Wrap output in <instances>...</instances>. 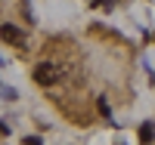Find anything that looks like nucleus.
<instances>
[{
    "label": "nucleus",
    "mask_w": 155,
    "mask_h": 145,
    "mask_svg": "<svg viewBox=\"0 0 155 145\" xmlns=\"http://www.w3.org/2000/svg\"><path fill=\"white\" fill-rule=\"evenodd\" d=\"M96 6H106V9H109V6H112V0H96Z\"/></svg>",
    "instance_id": "6"
},
{
    "label": "nucleus",
    "mask_w": 155,
    "mask_h": 145,
    "mask_svg": "<svg viewBox=\"0 0 155 145\" xmlns=\"http://www.w3.org/2000/svg\"><path fill=\"white\" fill-rule=\"evenodd\" d=\"M140 142H143V145L152 142V124H143V127H140Z\"/></svg>",
    "instance_id": "3"
},
{
    "label": "nucleus",
    "mask_w": 155,
    "mask_h": 145,
    "mask_svg": "<svg viewBox=\"0 0 155 145\" xmlns=\"http://www.w3.org/2000/svg\"><path fill=\"white\" fill-rule=\"evenodd\" d=\"M0 37H3L9 46H25V34L16 28V25H3V28H0Z\"/></svg>",
    "instance_id": "2"
},
{
    "label": "nucleus",
    "mask_w": 155,
    "mask_h": 145,
    "mask_svg": "<svg viewBox=\"0 0 155 145\" xmlns=\"http://www.w3.org/2000/svg\"><path fill=\"white\" fill-rule=\"evenodd\" d=\"M22 145H44V142H41V139H37V136H28V139H25Z\"/></svg>",
    "instance_id": "5"
},
{
    "label": "nucleus",
    "mask_w": 155,
    "mask_h": 145,
    "mask_svg": "<svg viewBox=\"0 0 155 145\" xmlns=\"http://www.w3.org/2000/svg\"><path fill=\"white\" fill-rule=\"evenodd\" d=\"M99 114H102V117H109V114H112V111H109V102H106V99H99Z\"/></svg>",
    "instance_id": "4"
},
{
    "label": "nucleus",
    "mask_w": 155,
    "mask_h": 145,
    "mask_svg": "<svg viewBox=\"0 0 155 145\" xmlns=\"http://www.w3.org/2000/svg\"><path fill=\"white\" fill-rule=\"evenodd\" d=\"M59 77H62V68H59L56 62H41L34 68V80L41 84V87H53Z\"/></svg>",
    "instance_id": "1"
}]
</instances>
